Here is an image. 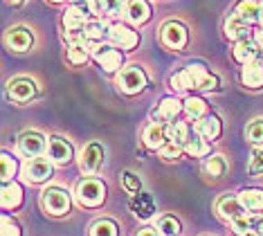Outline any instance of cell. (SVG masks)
Listing matches in <instances>:
<instances>
[{"instance_id": "6da1fadb", "label": "cell", "mask_w": 263, "mask_h": 236, "mask_svg": "<svg viewBox=\"0 0 263 236\" xmlns=\"http://www.w3.org/2000/svg\"><path fill=\"white\" fill-rule=\"evenodd\" d=\"M171 88L176 93H184V90H216L220 79L216 75H212L202 63H189L187 68L178 70L176 75L171 77Z\"/></svg>"}, {"instance_id": "7a4b0ae2", "label": "cell", "mask_w": 263, "mask_h": 236, "mask_svg": "<svg viewBox=\"0 0 263 236\" xmlns=\"http://www.w3.org/2000/svg\"><path fill=\"white\" fill-rule=\"evenodd\" d=\"M74 196L81 207H99L106 201V185L97 178H83L77 185Z\"/></svg>"}, {"instance_id": "3957f363", "label": "cell", "mask_w": 263, "mask_h": 236, "mask_svg": "<svg viewBox=\"0 0 263 236\" xmlns=\"http://www.w3.org/2000/svg\"><path fill=\"white\" fill-rule=\"evenodd\" d=\"M41 207L50 216H65L70 211V207H72V198L61 187H47L41 193Z\"/></svg>"}, {"instance_id": "277c9868", "label": "cell", "mask_w": 263, "mask_h": 236, "mask_svg": "<svg viewBox=\"0 0 263 236\" xmlns=\"http://www.w3.org/2000/svg\"><path fill=\"white\" fill-rule=\"evenodd\" d=\"M160 41H162V45L166 50L180 52L189 43V29L180 21H166L162 29H160Z\"/></svg>"}, {"instance_id": "5b68a950", "label": "cell", "mask_w": 263, "mask_h": 236, "mask_svg": "<svg viewBox=\"0 0 263 236\" xmlns=\"http://www.w3.org/2000/svg\"><path fill=\"white\" fill-rule=\"evenodd\" d=\"M117 88L124 95H140L146 88V75L140 65H128L117 75Z\"/></svg>"}, {"instance_id": "8992f818", "label": "cell", "mask_w": 263, "mask_h": 236, "mask_svg": "<svg viewBox=\"0 0 263 236\" xmlns=\"http://www.w3.org/2000/svg\"><path fill=\"white\" fill-rule=\"evenodd\" d=\"M92 59L104 72H122L124 68V54L115 45H95Z\"/></svg>"}, {"instance_id": "52a82bcc", "label": "cell", "mask_w": 263, "mask_h": 236, "mask_svg": "<svg viewBox=\"0 0 263 236\" xmlns=\"http://www.w3.org/2000/svg\"><path fill=\"white\" fill-rule=\"evenodd\" d=\"M108 39L115 47H122V50H135L140 45V34L135 32L133 27L124 25V23H110L108 27Z\"/></svg>"}, {"instance_id": "ba28073f", "label": "cell", "mask_w": 263, "mask_h": 236, "mask_svg": "<svg viewBox=\"0 0 263 236\" xmlns=\"http://www.w3.org/2000/svg\"><path fill=\"white\" fill-rule=\"evenodd\" d=\"M23 173H25V180L29 185H41L52 178L54 169H52V162L47 157H32V160L25 162Z\"/></svg>"}, {"instance_id": "9c48e42d", "label": "cell", "mask_w": 263, "mask_h": 236, "mask_svg": "<svg viewBox=\"0 0 263 236\" xmlns=\"http://www.w3.org/2000/svg\"><path fill=\"white\" fill-rule=\"evenodd\" d=\"M36 93H39L36 81H32V79H27V77L11 79L7 83V95L16 104H27V101H32L34 97H36Z\"/></svg>"}, {"instance_id": "30bf717a", "label": "cell", "mask_w": 263, "mask_h": 236, "mask_svg": "<svg viewBox=\"0 0 263 236\" xmlns=\"http://www.w3.org/2000/svg\"><path fill=\"white\" fill-rule=\"evenodd\" d=\"M101 165H104V147L97 142L86 144L81 151V157H79V169L86 175H95Z\"/></svg>"}, {"instance_id": "8fae6325", "label": "cell", "mask_w": 263, "mask_h": 236, "mask_svg": "<svg viewBox=\"0 0 263 236\" xmlns=\"http://www.w3.org/2000/svg\"><path fill=\"white\" fill-rule=\"evenodd\" d=\"M18 151L23 155H27L29 160H32V157H41L43 153H47V137L36 131L23 133L18 137Z\"/></svg>"}, {"instance_id": "7c38bea8", "label": "cell", "mask_w": 263, "mask_h": 236, "mask_svg": "<svg viewBox=\"0 0 263 236\" xmlns=\"http://www.w3.org/2000/svg\"><path fill=\"white\" fill-rule=\"evenodd\" d=\"M47 157H50V162H54V165H68L74 157V149L65 137L54 135L47 142Z\"/></svg>"}, {"instance_id": "4fadbf2b", "label": "cell", "mask_w": 263, "mask_h": 236, "mask_svg": "<svg viewBox=\"0 0 263 236\" xmlns=\"http://www.w3.org/2000/svg\"><path fill=\"white\" fill-rule=\"evenodd\" d=\"M225 36L230 41H234V43H243V41H252L254 32L241 16L232 11V14L227 16V21H225Z\"/></svg>"}, {"instance_id": "5bb4252c", "label": "cell", "mask_w": 263, "mask_h": 236, "mask_svg": "<svg viewBox=\"0 0 263 236\" xmlns=\"http://www.w3.org/2000/svg\"><path fill=\"white\" fill-rule=\"evenodd\" d=\"M61 23H63V27L68 29V34L81 32V29L88 25V11H86V9H81L79 5H74V3H72L68 9L63 11Z\"/></svg>"}, {"instance_id": "9a60e30c", "label": "cell", "mask_w": 263, "mask_h": 236, "mask_svg": "<svg viewBox=\"0 0 263 236\" xmlns=\"http://www.w3.org/2000/svg\"><path fill=\"white\" fill-rule=\"evenodd\" d=\"M5 41L14 52H27L34 45V34L27 27H11L5 36Z\"/></svg>"}, {"instance_id": "2e32d148", "label": "cell", "mask_w": 263, "mask_h": 236, "mask_svg": "<svg viewBox=\"0 0 263 236\" xmlns=\"http://www.w3.org/2000/svg\"><path fill=\"white\" fill-rule=\"evenodd\" d=\"M216 214L220 216V219L232 223L234 219H238V216H245V207L234 196H220L216 201Z\"/></svg>"}, {"instance_id": "e0dca14e", "label": "cell", "mask_w": 263, "mask_h": 236, "mask_svg": "<svg viewBox=\"0 0 263 236\" xmlns=\"http://www.w3.org/2000/svg\"><path fill=\"white\" fill-rule=\"evenodd\" d=\"M182 108H184V104H180L176 97H164V99L160 101V106L153 111V119L158 124L160 122H171L173 124V119L180 115Z\"/></svg>"}, {"instance_id": "ac0fdd59", "label": "cell", "mask_w": 263, "mask_h": 236, "mask_svg": "<svg viewBox=\"0 0 263 236\" xmlns=\"http://www.w3.org/2000/svg\"><path fill=\"white\" fill-rule=\"evenodd\" d=\"M151 5H148V0H128L126 5V16L128 23H133V25H144V23L151 21Z\"/></svg>"}, {"instance_id": "d6986e66", "label": "cell", "mask_w": 263, "mask_h": 236, "mask_svg": "<svg viewBox=\"0 0 263 236\" xmlns=\"http://www.w3.org/2000/svg\"><path fill=\"white\" fill-rule=\"evenodd\" d=\"M142 142H144L146 149L160 151L166 142H169V137H166V129H164L162 124H158V122L148 124L146 129H144V133H142Z\"/></svg>"}, {"instance_id": "ffe728a7", "label": "cell", "mask_w": 263, "mask_h": 236, "mask_svg": "<svg viewBox=\"0 0 263 236\" xmlns=\"http://www.w3.org/2000/svg\"><path fill=\"white\" fill-rule=\"evenodd\" d=\"M234 14H238L248 25L261 23L263 18V0H241L234 7Z\"/></svg>"}, {"instance_id": "44dd1931", "label": "cell", "mask_w": 263, "mask_h": 236, "mask_svg": "<svg viewBox=\"0 0 263 236\" xmlns=\"http://www.w3.org/2000/svg\"><path fill=\"white\" fill-rule=\"evenodd\" d=\"M130 209H133V214L137 216V219L142 221H148L151 216H155V203L153 198L148 196V193H135L133 201H130Z\"/></svg>"}, {"instance_id": "7402d4cb", "label": "cell", "mask_w": 263, "mask_h": 236, "mask_svg": "<svg viewBox=\"0 0 263 236\" xmlns=\"http://www.w3.org/2000/svg\"><path fill=\"white\" fill-rule=\"evenodd\" d=\"M196 133L202 135L205 140H218L220 133H223V124H220V119L216 115H207V117H202L200 122H196Z\"/></svg>"}, {"instance_id": "603a6c76", "label": "cell", "mask_w": 263, "mask_h": 236, "mask_svg": "<svg viewBox=\"0 0 263 236\" xmlns=\"http://www.w3.org/2000/svg\"><path fill=\"white\" fill-rule=\"evenodd\" d=\"M259 45L254 43V41H243V43H236L234 50H232V57H234L236 63L241 65H250L256 61V57H259Z\"/></svg>"}, {"instance_id": "cb8c5ba5", "label": "cell", "mask_w": 263, "mask_h": 236, "mask_svg": "<svg viewBox=\"0 0 263 236\" xmlns=\"http://www.w3.org/2000/svg\"><path fill=\"white\" fill-rule=\"evenodd\" d=\"M241 81H243L245 88H252V90L263 88V65L259 61H254L250 65H243Z\"/></svg>"}, {"instance_id": "d4e9b609", "label": "cell", "mask_w": 263, "mask_h": 236, "mask_svg": "<svg viewBox=\"0 0 263 236\" xmlns=\"http://www.w3.org/2000/svg\"><path fill=\"white\" fill-rule=\"evenodd\" d=\"M88 59H90V43L86 39L72 41L68 45V61L72 65H83V63H88Z\"/></svg>"}, {"instance_id": "484cf974", "label": "cell", "mask_w": 263, "mask_h": 236, "mask_svg": "<svg viewBox=\"0 0 263 236\" xmlns=\"http://www.w3.org/2000/svg\"><path fill=\"white\" fill-rule=\"evenodd\" d=\"M3 209H18L21 205H23V189H21V185L18 183H7V185H3Z\"/></svg>"}, {"instance_id": "4316f807", "label": "cell", "mask_w": 263, "mask_h": 236, "mask_svg": "<svg viewBox=\"0 0 263 236\" xmlns=\"http://www.w3.org/2000/svg\"><path fill=\"white\" fill-rule=\"evenodd\" d=\"M238 201L245 207V211H261L263 209V189H243L238 193Z\"/></svg>"}, {"instance_id": "83f0119b", "label": "cell", "mask_w": 263, "mask_h": 236, "mask_svg": "<svg viewBox=\"0 0 263 236\" xmlns=\"http://www.w3.org/2000/svg\"><path fill=\"white\" fill-rule=\"evenodd\" d=\"M108 27L110 25L106 21H88V25L81 29V34L88 43H99L104 36H108Z\"/></svg>"}, {"instance_id": "f1b7e54d", "label": "cell", "mask_w": 263, "mask_h": 236, "mask_svg": "<svg viewBox=\"0 0 263 236\" xmlns=\"http://www.w3.org/2000/svg\"><path fill=\"white\" fill-rule=\"evenodd\" d=\"M202 171H205V175H209V178H223V175L227 173V160L225 155H212L207 157L205 162H202Z\"/></svg>"}, {"instance_id": "f546056e", "label": "cell", "mask_w": 263, "mask_h": 236, "mask_svg": "<svg viewBox=\"0 0 263 236\" xmlns=\"http://www.w3.org/2000/svg\"><path fill=\"white\" fill-rule=\"evenodd\" d=\"M184 113H187L189 119H194V122H200L202 117H207V101L200 99V97H189L187 101H184Z\"/></svg>"}, {"instance_id": "4dcf8cb0", "label": "cell", "mask_w": 263, "mask_h": 236, "mask_svg": "<svg viewBox=\"0 0 263 236\" xmlns=\"http://www.w3.org/2000/svg\"><path fill=\"white\" fill-rule=\"evenodd\" d=\"M166 137H169L171 142H176V144H180V147H184V144L191 140L189 126L184 124V122H173V124H169V129H166Z\"/></svg>"}, {"instance_id": "1f68e13d", "label": "cell", "mask_w": 263, "mask_h": 236, "mask_svg": "<svg viewBox=\"0 0 263 236\" xmlns=\"http://www.w3.org/2000/svg\"><path fill=\"white\" fill-rule=\"evenodd\" d=\"M184 151H187L191 157H205V155H209L212 147H209L207 140L202 135H194L187 144H184Z\"/></svg>"}, {"instance_id": "d6a6232c", "label": "cell", "mask_w": 263, "mask_h": 236, "mask_svg": "<svg viewBox=\"0 0 263 236\" xmlns=\"http://www.w3.org/2000/svg\"><path fill=\"white\" fill-rule=\"evenodd\" d=\"M90 236H119V227H117V223L110 219H99L92 223Z\"/></svg>"}, {"instance_id": "836d02e7", "label": "cell", "mask_w": 263, "mask_h": 236, "mask_svg": "<svg viewBox=\"0 0 263 236\" xmlns=\"http://www.w3.org/2000/svg\"><path fill=\"white\" fill-rule=\"evenodd\" d=\"M101 5V14L108 18H119L122 14H126V5L128 0H99Z\"/></svg>"}, {"instance_id": "e575fe53", "label": "cell", "mask_w": 263, "mask_h": 236, "mask_svg": "<svg viewBox=\"0 0 263 236\" xmlns=\"http://www.w3.org/2000/svg\"><path fill=\"white\" fill-rule=\"evenodd\" d=\"M158 229L162 236H178L180 234V221L176 216H160Z\"/></svg>"}, {"instance_id": "d590c367", "label": "cell", "mask_w": 263, "mask_h": 236, "mask_svg": "<svg viewBox=\"0 0 263 236\" xmlns=\"http://www.w3.org/2000/svg\"><path fill=\"white\" fill-rule=\"evenodd\" d=\"M0 162H3V183L7 185V183H11L14 180V175H16V171H18V165H16V160L11 157L9 153H3L0 155Z\"/></svg>"}, {"instance_id": "8d00e7d4", "label": "cell", "mask_w": 263, "mask_h": 236, "mask_svg": "<svg viewBox=\"0 0 263 236\" xmlns=\"http://www.w3.org/2000/svg\"><path fill=\"white\" fill-rule=\"evenodd\" d=\"M245 137H248L250 144H254V147H259L263 144V119H254L252 124L248 126V131H245Z\"/></svg>"}, {"instance_id": "74e56055", "label": "cell", "mask_w": 263, "mask_h": 236, "mask_svg": "<svg viewBox=\"0 0 263 236\" xmlns=\"http://www.w3.org/2000/svg\"><path fill=\"white\" fill-rule=\"evenodd\" d=\"M122 187L126 189L128 193H140L142 191V183H140V175H135L133 171H124L122 173Z\"/></svg>"}, {"instance_id": "f35d334b", "label": "cell", "mask_w": 263, "mask_h": 236, "mask_svg": "<svg viewBox=\"0 0 263 236\" xmlns=\"http://www.w3.org/2000/svg\"><path fill=\"white\" fill-rule=\"evenodd\" d=\"M252 227H254V221L250 219L248 214H245V216H238V219L232 221V229H234L236 234H241V236H245Z\"/></svg>"}, {"instance_id": "ab89813d", "label": "cell", "mask_w": 263, "mask_h": 236, "mask_svg": "<svg viewBox=\"0 0 263 236\" xmlns=\"http://www.w3.org/2000/svg\"><path fill=\"white\" fill-rule=\"evenodd\" d=\"M182 151H184V147H180V144H176V142H171V140H169L162 149H160V155H162L164 160H178Z\"/></svg>"}, {"instance_id": "60d3db41", "label": "cell", "mask_w": 263, "mask_h": 236, "mask_svg": "<svg viewBox=\"0 0 263 236\" xmlns=\"http://www.w3.org/2000/svg\"><path fill=\"white\" fill-rule=\"evenodd\" d=\"M0 236H23L21 225L14 219H9L7 214L3 216V232H0Z\"/></svg>"}, {"instance_id": "b9f144b4", "label": "cell", "mask_w": 263, "mask_h": 236, "mask_svg": "<svg viewBox=\"0 0 263 236\" xmlns=\"http://www.w3.org/2000/svg\"><path fill=\"white\" fill-rule=\"evenodd\" d=\"M248 169H250V173H254V175H263V151H254Z\"/></svg>"}, {"instance_id": "7bdbcfd3", "label": "cell", "mask_w": 263, "mask_h": 236, "mask_svg": "<svg viewBox=\"0 0 263 236\" xmlns=\"http://www.w3.org/2000/svg\"><path fill=\"white\" fill-rule=\"evenodd\" d=\"M137 236H162V234H160L158 227H144V229H140V232H137Z\"/></svg>"}, {"instance_id": "ee69618b", "label": "cell", "mask_w": 263, "mask_h": 236, "mask_svg": "<svg viewBox=\"0 0 263 236\" xmlns=\"http://www.w3.org/2000/svg\"><path fill=\"white\" fill-rule=\"evenodd\" d=\"M252 229H256V234L263 236V216H256V219H254V227H252Z\"/></svg>"}, {"instance_id": "f6af8a7d", "label": "cell", "mask_w": 263, "mask_h": 236, "mask_svg": "<svg viewBox=\"0 0 263 236\" xmlns=\"http://www.w3.org/2000/svg\"><path fill=\"white\" fill-rule=\"evenodd\" d=\"M252 41H254L256 45H259V50H263V29H261V32H254Z\"/></svg>"}, {"instance_id": "bcb514c9", "label": "cell", "mask_w": 263, "mask_h": 236, "mask_svg": "<svg viewBox=\"0 0 263 236\" xmlns=\"http://www.w3.org/2000/svg\"><path fill=\"white\" fill-rule=\"evenodd\" d=\"M7 3H9V5H14V7H16V5H23L25 0H7Z\"/></svg>"}, {"instance_id": "7dc6e473", "label": "cell", "mask_w": 263, "mask_h": 236, "mask_svg": "<svg viewBox=\"0 0 263 236\" xmlns=\"http://www.w3.org/2000/svg\"><path fill=\"white\" fill-rule=\"evenodd\" d=\"M47 3H54V5H61V3H70V0H47Z\"/></svg>"}, {"instance_id": "c3c4849f", "label": "cell", "mask_w": 263, "mask_h": 236, "mask_svg": "<svg viewBox=\"0 0 263 236\" xmlns=\"http://www.w3.org/2000/svg\"><path fill=\"white\" fill-rule=\"evenodd\" d=\"M256 61H259V63H261V65H263V50H261V52H259V57H256Z\"/></svg>"}, {"instance_id": "681fc988", "label": "cell", "mask_w": 263, "mask_h": 236, "mask_svg": "<svg viewBox=\"0 0 263 236\" xmlns=\"http://www.w3.org/2000/svg\"><path fill=\"white\" fill-rule=\"evenodd\" d=\"M245 236H259V234H256V232H248V234H245Z\"/></svg>"}]
</instances>
